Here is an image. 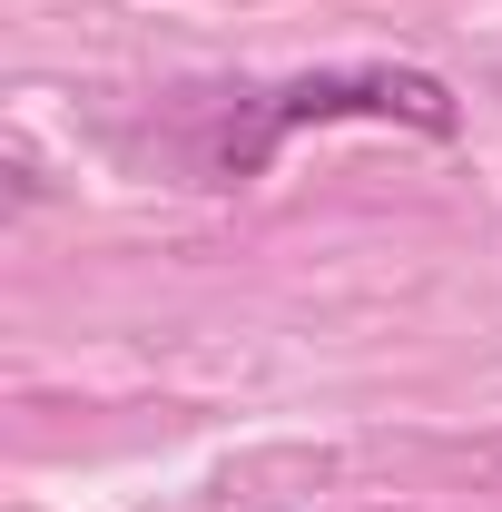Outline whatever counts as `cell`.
I'll return each mask as SVG.
<instances>
[{"instance_id":"6da1fadb","label":"cell","mask_w":502,"mask_h":512,"mask_svg":"<svg viewBox=\"0 0 502 512\" xmlns=\"http://www.w3.org/2000/svg\"><path fill=\"white\" fill-rule=\"evenodd\" d=\"M306 119H404V128H424V138H453L463 128V109H453V89H443L434 69H315V79H286V89H266L247 109V128L217 148V168H266V148L286 138V128H306Z\"/></svg>"}]
</instances>
